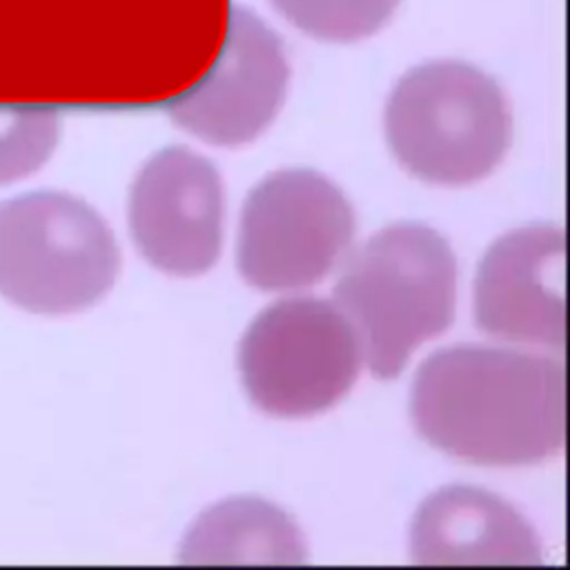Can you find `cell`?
<instances>
[{"label":"cell","instance_id":"7","mask_svg":"<svg viewBox=\"0 0 570 570\" xmlns=\"http://www.w3.org/2000/svg\"><path fill=\"white\" fill-rule=\"evenodd\" d=\"M289 67L278 33L252 9L232 7L214 67L165 109L176 127L218 145L238 147L261 136L278 114Z\"/></svg>","mask_w":570,"mask_h":570},{"label":"cell","instance_id":"4","mask_svg":"<svg viewBox=\"0 0 570 570\" xmlns=\"http://www.w3.org/2000/svg\"><path fill=\"white\" fill-rule=\"evenodd\" d=\"M120 252L85 200L36 189L0 203V294L36 314L80 312L118 276Z\"/></svg>","mask_w":570,"mask_h":570},{"label":"cell","instance_id":"10","mask_svg":"<svg viewBox=\"0 0 570 570\" xmlns=\"http://www.w3.org/2000/svg\"><path fill=\"white\" fill-rule=\"evenodd\" d=\"M410 552L419 566H541L534 528L501 497L476 485H445L416 510Z\"/></svg>","mask_w":570,"mask_h":570},{"label":"cell","instance_id":"8","mask_svg":"<svg viewBox=\"0 0 570 570\" xmlns=\"http://www.w3.org/2000/svg\"><path fill=\"white\" fill-rule=\"evenodd\" d=\"M223 214L218 169L183 145L156 151L129 191V229L138 252L176 276L214 267L223 245Z\"/></svg>","mask_w":570,"mask_h":570},{"label":"cell","instance_id":"12","mask_svg":"<svg viewBox=\"0 0 570 570\" xmlns=\"http://www.w3.org/2000/svg\"><path fill=\"white\" fill-rule=\"evenodd\" d=\"M269 4L305 36L347 45L381 31L401 0H269Z\"/></svg>","mask_w":570,"mask_h":570},{"label":"cell","instance_id":"6","mask_svg":"<svg viewBox=\"0 0 570 570\" xmlns=\"http://www.w3.org/2000/svg\"><path fill=\"white\" fill-rule=\"evenodd\" d=\"M354 238V209L345 194L314 169H281L245 198L236 265L263 292L321 281Z\"/></svg>","mask_w":570,"mask_h":570},{"label":"cell","instance_id":"1","mask_svg":"<svg viewBox=\"0 0 570 570\" xmlns=\"http://www.w3.org/2000/svg\"><path fill=\"white\" fill-rule=\"evenodd\" d=\"M416 432L436 450L479 465H532L566 443L561 358L512 347L452 345L416 370Z\"/></svg>","mask_w":570,"mask_h":570},{"label":"cell","instance_id":"13","mask_svg":"<svg viewBox=\"0 0 570 570\" xmlns=\"http://www.w3.org/2000/svg\"><path fill=\"white\" fill-rule=\"evenodd\" d=\"M58 116L49 109H0V185L36 171L58 140Z\"/></svg>","mask_w":570,"mask_h":570},{"label":"cell","instance_id":"11","mask_svg":"<svg viewBox=\"0 0 570 570\" xmlns=\"http://www.w3.org/2000/svg\"><path fill=\"white\" fill-rule=\"evenodd\" d=\"M180 566H303L307 546L294 519L258 497L225 499L187 530Z\"/></svg>","mask_w":570,"mask_h":570},{"label":"cell","instance_id":"9","mask_svg":"<svg viewBox=\"0 0 570 570\" xmlns=\"http://www.w3.org/2000/svg\"><path fill=\"white\" fill-rule=\"evenodd\" d=\"M566 236L550 223L501 236L474 278V321L490 336L563 350Z\"/></svg>","mask_w":570,"mask_h":570},{"label":"cell","instance_id":"2","mask_svg":"<svg viewBox=\"0 0 570 570\" xmlns=\"http://www.w3.org/2000/svg\"><path fill=\"white\" fill-rule=\"evenodd\" d=\"M332 294L370 372L394 379L425 338L452 325L456 256L436 229L401 220L347 258Z\"/></svg>","mask_w":570,"mask_h":570},{"label":"cell","instance_id":"5","mask_svg":"<svg viewBox=\"0 0 570 570\" xmlns=\"http://www.w3.org/2000/svg\"><path fill=\"white\" fill-rule=\"evenodd\" d=\"M361 345L330 301L298 296L263 309L238 345V370L252 403L274 416L330 410L358 376Z\"/></svg>","mask_w":570,"mask_h":570},{"label":"cell","instance_id":"3","mask_svg":"<svg viewBox=\"0 0 570 570\" xmlns=\"http://www.w3.org/2000/svg\"><path fill=\"white\" fill-rule=\"evenodd\" d=\"M385 140L394 158L432 185H470L503 160L512 114L499 82L483 69L428 60L405 71L385 105Z\"/></svg>","mask_w":570,"mask_h":570}]
</instances>
